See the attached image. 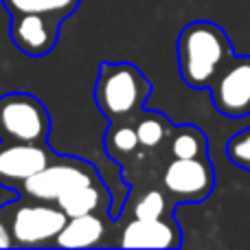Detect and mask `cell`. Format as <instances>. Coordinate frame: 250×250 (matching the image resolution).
Returning a JSON list of instances; mask_svg holds the SVG:
<instances>
[{
	"label": "cell",
	"instance_id": "obj_13",
	"mask_svg": "<svg viewBox=\"0 0 250 250\" xmlns=\"http://www.w3.org/2000/svg\"><path fill=\"white\" fill-rule=\"evenodd\" d=\"M178 204L167 195V191L160 185L143 187L141 191H134L129 198V215L138 220H158V217H171L173 208Z\"/></svg>",
	"mask_w": 250,
	"mask_h": 250
},
{
	"label": "cell",
	"instance_id": "obj_5",
	"mask_svg": "<svg viewBox=\"0 0 250 250\" xmlns=\"http://www.w3.org/2000/svg\"><path fill=\"white\" fill-rule=\"evenodd\" d=\"M158 182L176 204H200L215 189V169L207 158H169Z\"/></svg>",
	"mask_w": 250,
	"mask_h": 250
},
{
	"label": "cell",
	"instance_id": "obj_1",
	"mask_svg": "<svg viewBox=\"0 0 250 250\" xmlns=\"http://www.w3.org/2000/svg\"><path fill=\"white\" fill-rule=\"evenodd\" d=\"M176 55L182 82L193 90H202L211 86L235 53L229 35L220 24L211 20H195L180 31Z\"/></svg>",
	"mask_w": 250,
	"mask_h": 250
},
{
	"label": "cell",
	"instance_id": "obj_14",
	"mask_svg": "<svg viewBox=\"0 0 250 250\" xmlns=\"http://www.w3.org/2000/svg\"><path fill=\"white\" fill-rule=\"evenodd\" d=\"M104 147L105 154L114 160L117 165H125L141 151V141L136 134L134 121H114L104 134Z\"/></svg>",
	"mask_w": 250,
	"mask_h": 250
},
{
	"label": "cell",
	"instance_id": "obj_18",
	"mask_svg": "<svg viewBox=\"0 0 250 250\" xmlns=\"http://www.w3.org/2000/svg\"><path fill=\"white\" fill-rule=\"evenodd\" d=\"M226 156L235 167L250 173V127H244L226 143Z\"/></svg>",
	"mask_w": 250,
	"mask_h": 250
},
{
	"label": "cell",
	"instance_id": "obj_17",
	"mask_svg": "<svg viewBox=\"0 0 250 250\" xmlns=\"http://www.w3.org/2000/svg\"><path fill=\"white\" fill-rule=\"evenodd\" d=\"M82 0H2L4 9L9 13H44V16L53 18H64L73 16L77 11Z\"/></svg>",
	"mask_w": 250,
	"mask_h": 250
},
{
	"label": "cell",
	"instance_id": "obj_11",
	"mask_svg": "<svg viewBox=\"0 0 250 250\" xmlns=\"http://www.w3.org/2000/svg\"><path fill=\"white\" fill-rule=\"evenodd\" d=\"M108 235L104 215L99 213H86V215L68 217L64 229L55 237L53 246L57 248H95L104 244V237Z\"/></svg>",
	"mask_w": 250,
	"mask_h": 250
},
{
	"label": "cell",
	"instance_id": "obj_6",
	"mask_svg": "<svg viewBox=\"0 0 250 250\" xmlns=\"http://www.w3.org/2000/svg\"><path fill=\"white\" fill-rule=\"evenodd\" d=\"M0 129L2 138L22 143H46L51 117L40 99L29 92H11L0 97Z\"/></svg>",
	"mask_w": 250,
	"mask_h": 250
},
{
	"label": "cell",
	"instance_id": "obj_7",
	"mask_svg": "<svg viewBox=\"0 0 250 250\" xmlns=\"http://www.w3.org/2000/svg\"><path fill=\"white\" fill-rule=\"evenodd\" d=\"M211 90V101L222 117L244 119L250 114V55H233L217 73Z\"/></svg>",
	"mask_w": 250,
	"mask_h": 250
},
{
	"label": "cell",
	"instance_id": "obj_19",
	"mask_svg": "<svg viewBox=\"0 0 250 250\" xmlns=\"http://www.w3.org/2000/svg\"><path fill=\"white\" fill-rule=\"evenodd\" d=\"M13 235H11V226H9V213L7 207L0 208V248H13Z\"/></svg>",
	"mask_w": 250,
	"mask_h": 250
},
{
	"label": "cell",
	"instance_id": "obj_16",
	"mask_svg": "<svg viewBox=\"0 0 250 250\" xmlns=\"http://www.w3.org/2000/svg\"><path fill=\"white\" fill-rule=\"evenodd\" d=\"M141 147L147 151H163L167 149V141L173 132V123L156 110H143L134 121Z\"/></svg>",
	"mask_w": 250,
	"mask_h": 250
},
{
	"label": "cell",
	"instance_id": "obj_10",
	"mask_svg": "<svg viewBox=\"0 0 250 250\" xmlns=\"http://www.w3.org/2000/svg\"><path fill=\"white\" fill-rule=\"evenodd\" d=\"M119 246L123 248H180L182 230L171 217L158 220H138L132 217L123 226Z\"/></svg>",
	"mask_w": 250,
	"mask_h": 250
},
{
	"label": "cell",
	"instance_id": "obj_2",
	"mask_svg": "<svg viewBox=\"0 0 250 250\" xmlns=\"http://www.w3.org/2000/svg\"><path fill=\"white\" fill-rule=\"evenodd\" d=\"M151 95V82L129 62H101L95 82V104L114 121H136Z\"/></svg>",
	"mask_w": 250,
	"mask_h": 250
},
{
	"label": "cell",
	"instance_id": "obj_4",
	"mask_svg": "<svg viewBox=\"0 0 250 250\" xmlns=\"http://www.w3.org/2000/svg\"><path fill=\"white\" fill-rule=\"evenodd\" d=\"M7 213L13 244L18 248L53 246L55 237L68 222V215L55 202H40L29 198H22L18 204H9Z\"/></svg>",
	"mask_w": 250,
	"mask_h": 250
},
{
	"label": "cell",
	"instance_id": "obj_12",
	"mask_svg": "<svg viewBox=\"0 0 250 250\" xmlns=\"http://www.w3.org/2000/svg\"><path fill=\"white\" fill-rule=\"evenodd\" d=\"M55 204L68 217L86 215V213H99V215H105V213L110 211V204H112V195H110V191L105 189L104 182L99 180V182L79 187V189L62 195Z\"/></svg>",
	"mask_w": 250,
	"mask_h": 250
},
{
	"label": "cell",
	"instance_id": "obj_3",
	"mask_svg": "<svg viewBox=\"0 0 250 250\" xmlns=\"http://www.w3.org/2000/svg\"><path fill=\"white\" fill-rule=\"evenodd\" d=\"M99 180V171L92 163L75 156H55L46 167L31 176L18 189V193L22 198L40 200V202H57L62 195Z\"/></svg>",
	"mask_w": 250,
	"mask_h": 250
},
{
	"label": "cell",
	"instance_id": "obj_20",
	"mask_svg": "<svg viewBox=\"0 0 250 250\" xmlns=\"http://www.w3.org/2000/svg\"><path fill=\"white\" fill-rule=\"evenodd\" d=\"M0 141H2V129H0Z\"/></svg>",
	"mask_w": 250,
	"mask_h": 250
},
{
	"label": "cell",
	"instance_id": "obj_9",
	"mask_svg": "<svg viewBox=\"0 0 250 250\" xmlns=\"http://www.w3.org/2000/svg\"><path fill=\"white\" fill-rule=\"evenodd\" d=\"M62 20L44 13H13L9 35L13 46L29 57H44L57 46Z\"/></svg>",
	"mask_w": 250,
	"mask_h": 250
},
{
	"label": "cell",
	"instance_id": "obj_15",
	"mask_svg": "<svg viewBox=\"0 0 250 250\" xmlns=\"http://www.w3.org/2000/svg\"><path fill=\"white\" fill-rule=\"evenodd\" d=\"M167 154L169 158H207L208 138L198 125H173V132L167 141Z\"/></svg>",
	"mask_w": 250,
	"mask_h": 250
},
{
	"label": "cell",
	"instance_id": "obj_8",
	"mask_svg": "<svg viewBox=\"0 0 250 250\" xmlns=\"http://www.w3.org/2000/svg\"><path fill=\"white\" fill-rule=\"evenodd\" d=\"M55 156L57 154L46 143H22L2 138L0 141V185L18 191Z\"/></svg>",
	"mask_w": 250,
	"mask_h": 250
}]
</instances>
